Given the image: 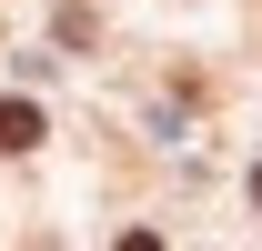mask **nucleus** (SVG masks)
I'll return each instance as SVG.
<instances>
[{"label": "nucleus", "instance_id": "1", "mask_svg": "<svg viewBox=\"0 0 262 251\" xmlns=\"http://www.w3.org/2000/svg\"><path fill=\"white\" fill-rule=\"evenodd\" d=\"M31 141H40V111L31 101H0V151H31Z\"/></svg>", "mask_w": 262, "mask_h": 251}, {"label": "nucleus", "instance_id": "2", "mask_svg": "<svg viewBox=\"0 0 262 251\" xmlns=\"http://www.w3.org/2000/svg\"><path fill=\"white\" fill-rule=\"evenodd\" d=\"M121 251H162V231H121Z\"/></svg>", "mask_w": 262, "mask_h": 251}, {"label": "nucleus", "instance_id": "3", "mask_svg": "<svg viewBox=\"0 0 262 251\" xmlns=\"http://www.w3.org/2000/svg\"><path fill=\"white\" fill-rule=\"evenodd\" d=\"M252 191H262V171H252Z\"/></svg>", "mask_w": 262, "mask_h": 251}]
</instances>
